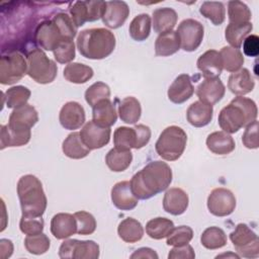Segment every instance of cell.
Wrapping results in <instances>:
<instances>
[{
	"label": "cell",
	"instance_id": "7",
	"mask_svg": "<svg viewBox=\"0 0 259 259\" xmlns=\"http://www.w3.org/2000/svg\"><path fill=\"white\" fill-rule=\"evenodd\" d=\"M230 240L240 257L257 258L259 256L258 236L246 224H238L230 234Z\"/></svg>",
	"mask_w": 259,
	"mask_h": 259
},
{
	"label": "cell",
	"instance_id": "10",
	"mask_svg": "<svg viewBox=\"0 0 259 259\" xmlns=\"http://www.w3.org/2000/svg\"><path fill=\"white\" fill-rule=\"evenodd\" d=\"M106 2L97 0L77 1L70 8V14L73 22L77 27L82 26L85 22L96 21L102 17Z\"/></svg>",
	"mask_w": 259,
	"mask_h": 259
},
{
	"label": "cell",
	"instance_id": "51",
	"mask_svg": "<svg viewBox=\"0 0 259 259\" xmlns=\"http://www.w3.org/2000/svg\"><path fill=\"white\" fill-rule=\"evenodd\" d=\"M44 220L41 217H26L22 215L19 222V229L25 235H37L42 233Z\"/></svg>",
	"mask_w": 259,
	"mask_h": 259
},
{
	"label": "cell",
	"instance_id": "44",
	"mask_svg": "<svg viewBox=\"0 0 259 259\" xmlns=\"http://www.w3.org/2000/svg\"><path fill=\"white\" fill-rule=\"evenodd\" d=\"M228 15L230 23L242 24L250 22L252 17L248 6L241 1H230L228 3Z\"/></svg>",
	"mask_w": 259,
	"mask_h": 259
},
{
	"label": "cell",
	"instance_id": "43",
	"mask_svg": "<svg viewBox=\"0 0 259 259\" xmlns=\"http://www.w3.org/2000/svg\"><path fill=\"white\" fill-rule=\"evenodd\" d=\"M199 12L202 16L209 19L214 25H220L224 22L226 9L222 2L205 1L201 4Z\"/></svg>",
	"mask_w": 259,
	"mask_h": 259
},
{
	"label": "cell",
	"instance_id": "5",
	"mask_svg": "<svg viewBox=\"0 0 259 259\" xmlns=\"http://www.w3.org/2000/svg\"><path fill=\"white\" fill-rule=\"evenodd\" d=\"M187 142V135L181 127L170 125L159 136L155 149L157 154L166 161H176L183 154Z\"/></svg>",
	"mask_w": 259,
	"mask_h": 259
},
{
	"label": "cell",
	"instance_id": "27",
	"mask_svg": "<svg viewBox=\"0 0 259 259\" xmlns=\"http://www.w3.org/2000/svg\"><path fill=\"white\" fill-rule=\"evenodd\" d=\"M207 149L217 155H228L235 150L236 144L232 136L224 131L213 132L206 138Z\"/></svg>",
	"mask_w": 259,
	"mask_h": 259
},
{
	"label": "cell",
	"instance_id": "1",
	"mask_svg": "<svg viewBox=\"0 0 259 259\" xmlns=\"http://www.w3.org/2000/svg\"><path fill=\"white\" fill-rule=\"evenodd\" d=\"M172 181L170 166L162 161H153L137 172L131 179V188L138 199H149L166 190Z\"/></svg>",
	"mask_w": 259,
	"mask_h": 259
},
{
	"label": "cell",
	"instance_id": "47",
	"mask_svg": "<svg viewBox=\"0 0 259 259\" xmlns=\"http://www.w3.org/2000/svg\"><path fill=\"white\" fill-rule=\"evenodd\" d=\"M193 238V231L188 226L174 227L172 232L167 237V245L169 246H183L188 244Z\"/></svg>",
	"mask_w": 259,
	"mask_h": 259
},
{
	"label": "cell",
	"instance_id": "45",
	"mask_svg": "<svg viewBox=\"0 0 259 259\" xmlns=\"http://www.w3.org/2000/svg\"><path fill=\"white\" fill-rule=\"evenodd\" d=\"M51 246V241L44 233L37 235H28L24 239V247L26 251L33 255L45 254Z\"/></svg>",
	"mask_w": 259,
	"mask_h": 259
},
{
	"label": "cell",
	"instance_id": "57",
	"mask_svg": "<svg viewBox=\"0 0 259 259\" xmlns=\"http://www.w3.org/2000/svg\"><path fill=\"white\" fill-rule=\"evenodd\" d=\"M13 252V245L10 240L1 239L0 240V257L1 259L9 258Z\"/></svg>",
	"mask_w": 259,
	"mask_h": 259
},
{
	"label": "cell",
	"instance_id": "54",
	"mask_svg": "<svg viewBox=\"0 0 259 259\" xmlns=\"http://www.w3.org/2000/svg\"><path fill=\"white\" fill-rule=\"evenodd\" d=\"M134 128L136 131L135 149H141L149 143L151 139V130L148 125H145V124H138Z\"/></svg>",
	"mask_w": 259,
	"mask_h": 259
},
{
	"label": "cell",
	"instance_id": "40",
	"mask_svg": "<svg viewBox=\"0 0 259 259\" xmlns=\"http://www.w3.org/2000/svg\"><path fill=\"white\" fill-rule=\"evenodd\" d=\"M220 56L223 63V69L228 72H237L244 64V57L239 49L224 47L220 51Z\"/></svg>",
	"mask_w": 259,
	"mask_h": 259
},
{
	"label": "cell",
	"instance_id": "13",
	"mask_svg": "<svg viewBox=\"0 0 259 259\" xmlns=\"http://www.w3.org/2000/svg\"><path fill=\"white\" fill-rule=\"evenodd\" d=\"M110 127L97 124L93 120L87 121L80 132V137L89 150L101 149L109 143Z\"/></svg>",
	"mask_w": 259,
	"mask_h": 259
},
{
	"label": "cell",
	"instance_id": "21",
	"mask_svg": "<svg viewBox=\"0 0 259 259\" xmlns=\"http://www.w3.org/2000/svg\"><path fill=\"white\" fill-rule=\"evenodd\" d=\"M51 233L58 240L70 238L77 233V223L74 214L67 212L55 214L51 221Z\"/></svg>",
	"mask_w": 259,
	"mask_h": 259
},
{
	"label": "cell",
	"instance_id": "2",
	"mask_svg": "<svg viewBox=\"0 0 259 259\" xmlns=\"http://www.w3.org/2000/svg\"><path fill=\"white\" fill-rule=\"evenodd\" d=\"M257 114V105L252 99L238 96L220 111L218 121L225 133L235 134L256 120Z\"/></svg>",
	"mask_w": 259,
	"mask_h": 259
},
{
	"label": "cell",
	"instance_id": "24",
	"mask_svg": "<svg viewBox=\"0 0 259 259\" xmlns=\"http://www.w3.org/2000/svg\"><path fill=\"white\" fill-rule=\"evenodd\" d=\"M255 86V81L246 68L240 69L230 75L228 80V88L230 91L238 96L250 93Z\"/></svg>",
	"mask_w": 259,
	"mask_h": 259
},
{
	"label": "cell",
	"instance_id": "34",
	"mask_svg": "<svg viewBox=\"0 0 259 259\" xmlns=\"http://www.w3.org/2000/svg\"><path fill=\"white\" fill-rule=\"evenodd\" d=\"M133 161V154L131 151H122L116 148L109 150L105 157L107 167L113 172H122L128 168Z\"/></svg>",
	"mask_w": 259,
	"mask_h": 259
},
{
	"label": "cell",
	"instance_id": "8",
	"mask_svg": "<svg viewBox=\"0 0 259 259\" xmlns=\"http://www.w3.org/2000/svg\"><path fill=\"white\" fill-rule=\"evenodd\" d=\"M27 74V61L18 52L3 55L0 59V83L11 85Z\"/></svg>",
	"mask_w": 259,
	"mask_h": 259
},
{
	"label": "cell",
	"instance_id": "39",
	"mask_svg": "<svg viewBox=\"0 0 259 259\" xmlns=\"http://www.w3.org/2000/svg\"><path fill=\"white\" fill-rule=\"evenodd\" d=\"M200 242L208 250L220 249L227 244V235L219 227H209L202 232Z\"/></svg>",
	"mask_w": 259,
	"mask_h": 259
},
{
	"label": "cell",
	"instance_id": "22",
	"mask_svg": "<svg viewBox=\"0 0 259 259\" xmlns=\"http://www.w3.org/2000/svg\"><path fill=\"white\" fill-rule=\"evenodd\" d=\"M194 92V87L191 83L190 76L181 74L175 78L173 83L168 88V98L175 104H181L188 100Z\"/></svg>",
	"mask_w": 259,
	"mask_h": 259
},
{
	"label": "cell",
	"instance_id": "41",
	"mask_svg": "<svg viewBox=\"0 0 259 259\" xmlns=\"http://www.w3.org/2000/svg\"><path fill=\"white\" fill-rule=\"evenodd\" d=\"M30 90L24 86L18 85L13 86L3 94V99L6 101V106L8 108H18L20 106H23L27 104L30 97Z\"/></svg>",
	"mask_w": 259,
	"mask_h": 259
},
{
	"label": "cell",
	"instance_id": "37",
	"mask_svg": "<svg viewBox=\"0 0 259 259\" xmlns=\"http://www.w3.org/2000/svg\"><path fill=\"white\" fill-rule=\"evenodd\" d=\"M173 229V222L169 219L161 217L150 220L146 225L147 235L154 240H161L167 238Z\"/></svg>",
	"mask_w": 259,
	"mask_h": 259
},
{
	"label": "cell",
	"instance_id": "35",
	"mask_svg": "<svg viewBox=\"0 0 259 259\" xmlns=\"http://www.w3.org/2000/svg\"><path fill=\"white\" fill-rule=\"evenodd\" d=\"M64 77L71 83L83 84L93 77V70L84 64L70 63L64 69Z\"/></svg>",
	"mask_w": 259,
	"mask_h": 259
},
{
	"label": "cell",
	"instance_id": "15",
	"mask_svg": "<svg viewBox=\"0 0 259 259\" xmlns=\"http://www.w3.org/2000/svg\"><path fill=\"white\" fill-rule=\"evenodd\" d=\"M38 121V114L36 109L30 105L25 104L13 109L9 116L8 126L14 131L27 132Z\"/></svg>",
	"mask_w": 259,
	"mask_h": 259
},
{
	"label": "cell",
	"instance_id": "56",
	"mask_svg": "<svg viewBox=\"0 0 259 259\" xmlns=\"http://www.w3.org/2000/svg\"><path fill=\"white\" fill-rule=\"evenodd\" d=\"M132 259H144V258H150V259H158V254L151 248L143 247L138 250H136L132 255Z\"/></svg>",
	"mask_w": 259,
	"mask_h": 259
},
{
	"label": "cell",
	"instance_id": "49",
	"mask_svg": "<svg viewBox=\"0 0 259 259\" xmlns=\"http://www.w3.org/2000/svg\"><path fill=\"white\" fill-rule=\"evenodd\" d=\"M77 223V233L79 235H91L96 230V221L94 217L84 210L76 211L74 213Z\"/></svg>",
	"mask_w": 259,
	"mask_h": 259
},
{
	"label": "cell",
	"instance_id": "11",
	"mask_svg": "<svg viewBox=\"0 0 259 259\" xmlns=\"http://www.w3.org/2000/svg\"><path fill=\"white\" fill-rule=\"evenodd\" d=\"M176 31L180 39V47L185 52L195 51L203 39V25L192 18H187L181 21Z\"/></svg>",
	"mask_w": 259,
	"mask_h": 259
},
{
	"label": "cell",
	"instance_id": "3",
	"mask_svg": "<svg viewBox=\"0 0 259 259\" xmlns=\"http://www.w3.org/2000/svg\"><path fill=\"white\" fill-rule=\"evenodd\" d=\"M77 48L84 58L101 60L114 51L115 36L102 27L84 29L77 36Z\"/></svg>",
	"mask_w": 259,
	"mask_h": 259
},
{
	"label": "cell",
	"instance_id": "42",
	"mask_svg": "<svg viewBox=\"0 0 259 259\" xmlns=\"http://www.w3.org/2000/svg\"><path fill=\"white\" fill-rule=\"evenodd\" d=\"M114 148L122 151H131L136 147V131L134 127L119 126L113 133Z\"/></svg>",
	"mask_w": 259,
	"mask_h": 259
},
{
	"label": "cell",
	"instance_id": "52",
	"mask_svg": "<svg viewBox=\"0 0 259 259\" xmlns=\"http://www.w3.org/2000/svg\"><path fill=\"white\" fill-rule=\"evenodd\" d=\"M243 145L248 149H257L259 147L258 141V121L254 120L246 126L242 137Z\"/></svg>",
	"mask_w": 259,
	"mask_h": 259
},
{
	"label": "cell",
	"instance_id": "6",
	"mask_svg": "<svg viewBox=\"0 0 259 259\" xmlns=\"http://www.w3.org/2000/svg\"><path fill=\"white\" fill-rule=\"evenodd\" d=\"M56 63L40 50L34 49L27 55V75L36 83L48 84L57 77Z\"/></svg>",
	"mask_w": 259,
	"mask_h": 259
},
{
	"label": "cell",
	"instance_id": "25",
	"mask_svg": "<svg viewBox=\"0 0 259 259\" xmlns=\"http://www.w3.org/2000/svg\"><path fill=\"white\" fill-rule=\"evenodd\" d=\"M212 112V105L203 103L201 101H194L187 108L186 118L191 125L195 127H202L211 121Z\"/></svg>",
	"mask_w": 259,
	"mask_h": 259
},
{
	"label": "cell",
	"instance_id": "29",
	"mask_svg": "<svg viewBox=\"0 0 259 259\" xmlns=\"http://www.w3.org/2000/svg\"><path fill=\"white\" fill-rule=\"evenodd\" d=\"M180 39L176 30H170L159 34L155 41V54L159 57H168L178 52Z\"/></svg>",
	"mask_w": 259,
	"mask_h": 259
},
{
	"label": "cell",
	"instance_id": "53",
	"mask_svg": "<svg viewBox=\"0 0 259 259\" xmlns=\"http://www.w3.org/2000/svg\"><path fill=\"white\" fill-rule=\"evenodd\" d=\"M195 257V253L193 248L186 244L183 246H174V248L169 252V259H193Z\"/></svg>",
	"mask_w": 259,
	"mask_h": 259
},
{
	"label": "cell",
	"instance_id": "4",
	"mask_svg": "<svg viewBox=\"0 0 259 259\" xmlns=\"http://www.w3.org/2000/svg\"><path fill=\"white\" fill-rule=\"evenodd\" d=\"M17 194L22 215L41 217L44 214L48 199L37 177L31 174L20 177L17 182Z\"/></svg>",
	"mask_w": 259,
	"mask_h": 259
},
{
	"label": "cell",
	"instance_id": "9",
	"mask_svg": "<svg viewBox=\"0 0 259 259\" xmlns=\"http://www.w3.org/2000/svg\"><path fill=\"white\" fill-rule=\"evenodd\" d=\"M59 256L63 259H97L99 257V246L91 240L79 241L69 239L61 244Z\"/></svg>",
	"mask_w": 259,
	"mask_h": 259
},
{
	"label": "cell",
	"instance_id": "14",
	"mask_svg": "<svg viewBox=\"0 0 259 259\" xmlns=\"http://www.w3.org/2000/svg\"><path fill=\"white\" fill-rule=\"evenodd\" d=\"M36 44L46 51H53L64 40L59 27L53 20H45L38 24L35 30Z\"/></svg>",
	"mask_w": 259,
	"mask_h": 259
},
{
	"label": "cell",
	"instance_id": "12",
	"mask_svg": "<svg viewBox=\"0 0 259 259\" xmlns=\"http://www.w3.org/2000/svg\"><path fill=\"white\" fill-rule=\"evenodd\" d=\"M207 208L215 217H227L236 208V197L227 188H214L207 197Z\"/></svg>",
	"mask_w": 259,
	"mask_h": 259
},
{
	"label": "cell",
	"instance_id": "19",
	"mask_svg": "<svg viewBox=\"0 0 259 259\" xmlns=\"http://www.w3.org/2000/svg\"><path fill=\"white\" fill-rule=\"evenodd\" d=\"M111 201L120 210L134 209L138 204V198L134 195L131 182L120 181L111 188Z\"/></svg>",
	"mask_w": 259,
	"mask_h": 259
},
{
	"label": "cell",
	"instance_id": "18",
	"mask_svg": "<svg viewBox=\"0 0 259 259\" xmlns=\"http://www.w3.org/2000/svg\"><path fill=\"white\" fill-rule=\"evenodd\" d=\"M128 15L130 8L124 1H107L101 18L107 27L115 29L125 22Z\"/></svg>",
	"mask_w": 259,
	"mask_h": 259
},
{
	"label": "cell",
	"instance_id": "36",
	"mask_svg": "<svg viewBox=\"0 0 259 259\" xmlns=\"http://www.w3.org/2000/svg\"><path fill=\"white\" fill-rule=\"evenodd\" d=\"M151 17L147 13L137 15L131 22L128 31L133 39L137 41L146 40L151 32Z\"/></svg>",
	"mask_w": 259,
	"mask_h": 259
},
{
	"label": "cell",
	"instance_id": "30",
	"mask_svg": "<svg viewBox=\"0 0 259 259\" xmlns=\"http://www.w3.org/2000/svg\"><path fill=\"white\" fill-rule=\"evenodd\" d=\"M31 137V132H19L10 128L7 124L1 125L0 131V149L7 147H21L26 145Z\"/></svg>",
	"mask_w": 259,
	"mask_h": 259
},
{
	"label": "cell",
	"instance_id": "58",
	"mask_svg": "<svg viewBox=\"0 0 259 259\" xmlns=\"http://www.w3.org/2000/svg\"><path fill=\"white\" fill-rule=\"evenodd\" d=\"M221 257H232V258H240V256L239 255H237V254H232V253H228V254H222V255H218L217 256V258H221Z\"/></svg>",
	"mask_w": 259,
	"mask_h": 259
},
{
	"label": "cell",
	"instance_id": "32",
	"mask_svg": "<svg viewBox=\"0 0 259 259\" xmlns=\"http://www.w3.org/2000/svg\"><path fill=\"white\" fill-rule=\"evenodd\" d=\"M63 153L71 159H82L89 155L90 151L83 143L80 133L70 134L63 142L62 145Z\"/></svg>",
	"mask_w": 259,
	"mask_h": 259
},
{
	"label": "cell",
	"instance_id": "33",
	"mask_svg": "<svg viewBox=\"0 0 259 259\" xmlns=\"http://www.w3.org/2000/svg\"><path fill=\"white\" fill-rule=\"evenodd\" d=\"M117 113L119 115V118L123 122L134 124L141 117V113H142L141 103L137 98L133 96L125 97L119 102Z\"/></svg>",
	"mask_w": 259,
	"mask_h": 259
},
{
	"label": "cell",
	"instance_id": "23",
	"mask_svg": "<svg viewBox=\"0 0 259 259\" xmlns=\"http://www.w3.org/2000/svg\"><path fill=\"white\" fill-rule=\"evenodd\" d=\"M197 68L204 78H218L223 71V63L220 53L215 50H208L197 60Z\"/></svg>",
	"mask_w": 259,
	"mask_h": 259
},
{
	"label": "cell",
	"instance_id": "55",
	"mask_svg": "<svg viewBox=\"0 0 259 259\" xmlns=\"http://www.w3.org/2000/svg\"><path fill=\"white\" fill-rule=\"evenodd\" d=\"M243 52L248 57H257L259 54V37L250 34L243 40Z\"/></svg>",
	"mask_w": 259,
	"mask_h": 259
},
{
	"label": "cell",
	"instance_id": "28",
	"mask_svg": "<svg viewBox=\"0 0 259 259\" xmlns=\"http://www.w3.org/2000/svg\"><path fill=\"white\" fill-rule=\"evenodd\" d=\"M178 16L174 9L169 7L158 8L153 11V28L161 34L170 30H173Z\"/></svg>",
	"mask_w": 259,
	"mask_h": 259
},
{
	"label": "cell",
	"instance_id": "48",
	"mask_svg": "<svg viewBox=\"0 0 259 259\" xmlns=\"http://www.w3.org/2000/svg\"><path fill=\"white\" fill-rule=\"evenodd\" d=\"M59 27L65 39H73L77 33V26L73 22L71 16L66 13H58L52 19Z\"/></svg>",
	"mask_w": 259,
	"mask_h": 259
},
{
	"label": "cell",
	"instance_id": "20",
	"mask_svg": "<svg viewBox=\"0 0 259 259\" xmlns=\"http://www.w3.org/2000/svg\"><path fill=\"white\" fill-rule=\"evenodd\" d=\"M188 194L179 187L168 189L163 198V208L172 215L182 214L188 207Z\"/></svg>",
	"mask_w": 259,
	"mask_h": 259
},
{
	"label": "cell",
	"instance_id": "46",
	"mask_svg": "<svg viewBox=\"0 0 259 259\" xmlns=\"http://www.w3.org/2000/svg\"><path fill=\"white\" fill-rule=\"evenodd\" d=\"M103 99H110V89L103 82H96L85 91V100L91 107Z\"/></svg>",
	"mask_w": 259,
	"mask_h": 259
},
{
	"label": "cell",
	"instance_id": "50",
	"mask_svg": "<svg viewBox=\"0 0 259 259\" xmlns=\"http://www.w3.org/2000/svg\"><path fill=\"white\" fill-rule=\"evenodd\" d=\"M54 57L60 64L70 63L75 59V44L73 39H64L54 50Z\"/></svg>",
	"mask_w": 259,
	"mask_h": 259
},
{
	"label": "cell",
	"instance_id": "38",
	"mask_svg": "<svg viewBox=\"0 0 259 259\" xmlns=\"http://www.w3.org/2000/svg\"><path fill=\"white\" fill-rule=\"evenodd\" d=\"M252 29L253 25L251 22L242 24L229 23L225 30V37L232 48L239 49L242 46L243 40L248 36Z\"/></svg>",
	"mask_w": 259,
	"mask_h": 259
},
{
	"label": "cell",
	"instance_id": "16",
	"mask_svg": "<svg viewBox=\"0 0 259 259\" xmlns=\"http://www.w3.org/2000/svg\"><path fill=\"white\" fill-rule=\"evenodd\" d=\"M59 120L64 128L69 131L77 130L85 122V110L80 103L69 101L62 106Z\"/></svg>",
	"mask_w": 259,
	"mask_h": 259
},
{
	"label": "cell",
	"instance_id": "26",
	"mask_svg": "<svg viewBox=\"0 0 259 259\" xmlns=\"http://www.w3.org/2000/svg\"><path fill=\"white\" fill-rule=\"evenodd\" d=\"M92 120L105 127L113 125L117 119V113L110 99H103L92 107Z\"/></svg>",
	"mask_w": 259,
	"mask_h": 259
},
{
	"label": "cell",
	"instance_id": "17",
	"mask_svg": "<svg viewBox=\"0 0 259 259\" xmlns=\"http://www.w3.org/2000/svg\"><path fill=\"white\" fill-rule=\"evenodd\" d=\"M226 88L222 80L218 78H205L196 88V95L199 101L213 105L225 95Z\"/></svg>",
	"mask_w": 259,
	"mask_h": 259
},
{
	"label": "cell",
	"instance_id": "31",
	"mask_svg": "<svg viewBox=\"0 0 259 259\" xmlns=\"http://www.w3.org/2000/svg\"><path fill=\"white\" fill-rule=\"evenodd\" d=\"M118 237L125 243H136L144 236L142 224L133 218H126L121 221L117 227Z\"/></svg>",
	"mask_w": 259,
	"mask_h": 259
}]
</instances>
